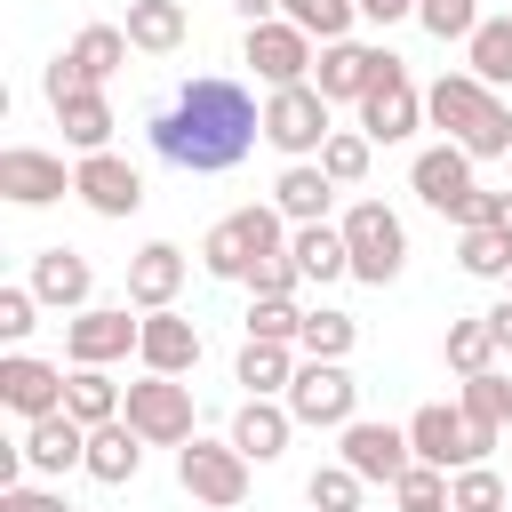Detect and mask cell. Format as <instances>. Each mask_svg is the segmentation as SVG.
Here are the masks:
<instances>
[{"mask_svg": "<svg viewBox=\"0 0 512 512\" xmlns=\"http://www.w3.org/2000/svg\"><path fill=\"white\" fill-rule=\"evenodd\" d=\"M504 424H512V376H504Z\"/></svg>", "mask_w": 512, "mask_h": 512, "instance_id": "obj_51", "label": "cell"}, {"mask_svg": "<svg viewBox=\"0 0 512 512\" xmlns=\"http://www.w3.org/2000/svg\"><path fill=\"white\" fill-rule=\"evenodd\" d=\"M72 192L88 200V216H136L144 208V176H136V160H120V152H80L72 160Z\"/></svg>", "mask_w": 512, "mask_h": 512, "instance_id": "obj_14", "label": "cell"}, {"mask_svg": "<svg viewBox=\"0 0 512 512\" xmlns=\"http://www.w3.org/2000/svg\"><path fill=\"white\" fill-rule=\"evenodd\" d=\"M344 248H352V280H368V288H392L408 272V224L384 200H352L344 208Z\"/></svg>", "mask_w": 512, "mask_h": 512, "instance_id": "obj_5", "label": "cell"}, {"mask_svg": "<svg viewBox=\"0 0 512 512\" xmlns=\"http://www.w3.org/2000/svg\"><path fill=\"white\" fill-rule=\"evenodd\" d=\"M144 432L128 424V416H112V424H88V480H104V488H120V480H136L144 472Z\"/></svg>", "mask_w": 512, "mask_h": 512, "instance_id": "obj_25", "label": "cell"}, {"mask_svg": "<svg viewBox=\"0 0 512 512\" xmlns=\"http://www.w3.org/2000/svg\"><path fill=\"white\" fill-rule=\"evenodd\" d=\"M456 408H464L472 424H504V368L464 376V384H456Z\"/></svg>", "mask_w": 512, "mask_h": 512, "instance_id": "obj_43", "label": "cell"}, {"mask_svg": "<svg viewBox=\"0 0 512 512\" xmlns=\"http://www.w3.org/2000/svg\"><path fill=\"white\" fill-rule=\"evenodd\" d=\"M0 512H72V504H64V488H32V480H16V488H0Z\"/></svg>", "mask_w": 512, "mask_h": 512, "instance_id": "obj_46", "label": "cell"}, {"mask_svg": "<svg viewBox=\"0 0 512 512\" xmlns=\"http://www.w3.org/2000/svg\"><path fill=\"white\" fill-rule=\"evenodd\" d=\"M128 40H136V56H176L192 40L184 0H128Z\"/></svg>", "mask_w": 512, "mask_h": 512, "instance_id": "obj_27", "label": "cell"}, {"mask_svg": "<svg viewBox=\"0 0 512 512\" xmlns=\"http://www.w3.org/2000/svg\"><path fill=\"white\" fill-rule=\"evenodd\" d=\"M248 336L296 344V336H304V304H296V296H248Z\"/></svg>", "mask_w": 512, "mask_h": 512, "instance_id": "obj_40", "label": "cell"}, {"mask_svg": "<svg viewBox=\"0 0 512 512\" xmlns=\"http://www.w3.org/2000/svg\"><path fill=\"white\" fill-rule=\"evenodd\" d=\"M352 344H360V320L352 312H336V304H312L304 312V336H296L304 360H352Z\"/></svg>", "mask_w": 512, "mask_h": 512, "instance_id": "obj_32", "label": "cell"}, {"mask_svg": "<svg viewBox=\"0 0 512 512\" xmlns=\"http://www.w3.org/2000/svg\"><path fill=\"white\" fill-rule=\"evenodd\" d=\"M0 408L24 416V424L32 416H56L64 408V368L56 360H32V352H8L0 360Z\"/></svg>", "mask_w": 512, "mask_h": 512, "instance_id": "obj_20", "label": "cell"}, {"mask_svg": "<svg viewBox=\"0 0 512 512\" xmlns=\"http://www.w3.org/2000/svg\"><path fill=\"white\" fill-rule=\"evenodd\" d=\"M376 72H384V48H368V40H320L312 88H320L328 104H360V96L376 88Z\"/></svg>", "mask_w": 512, "mask_h": 512, "instance_id": "obj_18", "label": "cell"}, {"mask_svg": "<svg viewBox=\"0 0 512 512\" xmlns=\"http://www.w3.org/2000/svg\"><path fill=\"white\" fill-rule=\"evenodd\" d=\"M344 184L320 168V160H288L280 176H272V208L288 216V224H328V200H336Z\"/></svg>", "mask_w": 512, "mask_h": 512, "instance_id": "obj_22", "label": "cell"}, {"mask_svg": "<svg viewBox=\"0 0 512 512\" xmlns=\"http://www.w3.org/2000/svg\"><path fill=\"white\" fill-rule=\"evenodd\" d=\"M360 488H368V480L336 456V464H320V472L304 480V504H312V512H360Z\"/></svg>", "mask_w": 512, "mask_h": 512, "instance_id": "obj_39", "label": "cell"}, {"mask_svg": "<svg viewBox=\"0 0 512 512\" xmlns=\"http://www.w3.org/2000/svg\"><path fill=\"white\" fill-rule=\"evenodd\" d=\"M120 416H128L152 448H184V440H192V384H184V376H152V368H144V376L128 384V408H120Z\"/></svg>", "mask_w": 512, "mask_h": 512, "instance_id": "obj_9", "label": "cell"}, {"mask_svg": "<svg viewBox=\"0 0 512 512\" xmlns=\"http://www.w3.org/2000/svg\"><path fill=\"white\" fill-rule=\"evenodd\" d=\"M464 72L488 88H512V16H480V32L464 40Z\"/></svg>", "mask_w": 512, "mask_h": 512, "instance_id": "obj_31", "label": "cell"}, {"mask_svg": "<svg viewBox=\"0 0 512 512\" xmlns=\"http://www.w3.org/2000/svg\"><path fill=\"white\" fill-rule=\"evenodd\" d=\"M472 168H480V160L440 136V144H424V152L408 160V184H416V200H424L432 216H448V224L464 232V224H488V192L472 184Z\"/></svg>", "mask_w": 512, "mask_h": 512, "instance_id": "obj_4", "label": "cell"}, {"mask_svg": "<svg viewBox=\"0 0 512 512\" xmlns=\"http://www.w3.org/2000/svg\"><path fill=\"white\" fill-rule=\"evenodd\" d=\"M488 224H496V232L512 240V192H488Z\"/></svg>", "mask_w": 512, "mask_h": 512, "instance_id": "obj_49", "label": "cell"}, {"mask_svg": "<svg viewBox=\"0 0 512 512\" xmlns=\"http://www.w3.org/2000/svg\"><path fill=\"white\" fill-rule=\"evenodd\" d=\"M288 432H296L288 400H256V392H248V400L232 408V432H224V440H232V448H240L248 464H272V456L288 448Z\"/></svg>", "mask_w": 512, "mask_h": 512, "instance_id": "obj_24", "label": "cell"}, {"mask_svg": "<svg viewBox=\"0 0 512 512\" xmlns=\"http://www.w3.org/2000/svg\"><path fill=\"white\" fill-rule=\"evenodd\" d=\"M504 160H512V152H504Z\"/></svg>", "mask_w": 512, "mask_h": 512, "instance_id": "obj_53", "label": "cell"}, {"mask_svg": "<svg viewBox=\"0 0 512 512\" xmlns=\"http://www.w3.org/2000/svg\"><path fill=\"white\" fill-rule=\"evenodd\" d=\"M240 8V24H264V16H280V0H232Z\"/></svg>", "mask_w": 512, "mask_h": 512, "instance_id": "obj_50", "label": "cell"}, {"mask_svg": "<svg viewBox=\"0 0 512 512\" xmlns=\"http://www.w3.org/2000/svg\"><path fill=\"white\" fill-rule=\"evenodd\" d=\"M288 256H296V272H304V280H320V288L352 272V248H344V224H296V232H288Z\"/></svg>", "mask_w": 512, "mask_h": 512, "instance_id": "obj_28", "label": "cell"}, {"mask_svg": "<svg viewBox=\"0 0 512 512\" xmlns=\"http://www.w3.org/2000/svg\"><path fill=\"white\" fill-rule=\"evenodd\" d=\"M456 264H464L472 280H512V240H504L496 224H464V232H456Z\"/></svg>", "mask_w": 512, "mask_h": 512, "instance_id": "obj_34", "label": "cell"}, {"mask_svg": "<svg viewBox=\"0 0 512 512\" xmlns=\"http://www.w3.org/2000/svg\"><path fill=\"white\" fill-rule=\"evenodd\" d=\"M488 328H496V344H504V352H512V288H504V296H496V304H488Z\"/></svg>", "mask_w": 512, "mask_h": 512, "instance_id": "obj_48", "label": "cell"}, {"mask_svg": "<svg viewBox=\"0 0 512 512\" xmlns=\"http://www.w3.org/2000/svg\"><path fill=\"white\" fill-rule=\"evenodd\" d=\"M280 16H288L296 32H312V40H352L360 0H280Z\"/></svg>", "mask_w": 512, "mask_h": 512, "instance_id": "obj_36", "label": "cell"}, {"mask_svg": "<svg viewBox=\"0 0 512 512\" xmlns=\"http://www.w3.org/2000/svg\"><path fill=\"white\" fill-rule=\"evenodd\" d=\"M32 328H40V296H32V280L0 288V336H8V344H24Z\"/></svg>", "mask_w": 512, "mask_h": 512, "instance_id": "obj_44", "label": "cell"}, {"mask_svg": "<svg viewBox=\"0 0 512 512\" xmlns=\"http://www.w3.org/2000/svg\"><path fill=\"white\" fill-rule=\"evenodd\" d=\"M288 232H296V224H288L272 200H248V208H232V216L208 224V240H200V272H208V280H248L256 264L288 256Z\"/></svg>", "mask_w": 512, "mask_h": 512, "instance_id": "obj_3", "label": "cell"}, {"mask_svg": "<svg viewBox=\"0 0 512 512\" xmlns=\"http://www.w3.org/2000/svg\"><path fill=\"white\" fill-rule=\"evenodd\" d=\"M392 512H456L448 472H440V464H408V472L392 480Z\"/></svg>", "mask_w": 512, "mask_h": 512, "instance_id": "obj_37", "label": "cell"}, {"mask_svg": "<svg viewBox=\"0 0 512 512\" xmlns=\"http://www.w3.org/2000/svg\"><path fill=\"white\" fill-rule=\"evenodd\" d=\"M368 160H376V136H368V128H336V136L320 144V168H328V176H336L344 192H352V184L368 176Z\"/></svg>", "mask_w": 512, "mask_h": 512, "instance_id": "obj_38", "label": "cell"}, {"mask_svg": "<svg viewBox=\"0 0 512 512\" xmlns=\"http://www.w3.org/2000/svg\"><path fill=\"white\" fill-rule=\"evenodd\" d=\"M136 336H144V320H128V304H88V312L64 320V360L72 368H112V360L136 352Z\"/></svg>", "mask_w": 512, "mask_h": 512, "instance_id": "obj_13", "label": "cell"}, {"mask_svg": "<svg viewBox=\"0 0 512 512\" xmlns=\"http://www.w3.org/2000/svg\"><path fill=\"white\" fill-rule=\"evenodd\" d=\"M280 400H288V416L312 424V432H344V424L360 416V384H352L344 360H296V384H288Z\"/></svg>", "mask_w": 512, "mask_h": 512, "instance_id": "obj_7", "label": "cell"}, {"mask_svg": "<svg viewBox=\"0 0 512 512\" xmlns=\"http://www.w3.org/2000/svg\"><path fill=\"white\" fill-rule=\"evenodd\" d=\"M360 16L368 24H400V16H416V0H360Z\"/></svg>", "mask_w": 512, "mask_h": 512, "instance_id": "obj_47", "label": "cell"}, {"mask_svg": "<svg viewBox=\"0 0 512 512\" xmlns=\"http://www.w3.org/2000/svg\"><path fill=\"white\" fill-rule=\"evenodd\" d=\"M296 280H304V272H296V256H272V264H256V272H248V296H296Z\"/></svg>", "mask_w": 512, "mask_h": 512, "instance_id": "obj_45", "label": "cell"}, {"mask_svg": "<svg viewBox=\"0 0 512 512\" xmlns=\"http://www.w3.org/2000/svg\"><path fill=\"white\" fill-rule=\"evenodd\" d=\"M496 512H512V504H496Z\"/></svg>", "mask_w": 512, "mask_h": 512, "instance_id": "obj_52", "label": "cell"}, {"mask_svg": "<svg viewBox=\"0 0 512 512\" xmlns=\"http://www.w3.org/2000/svg\"><path fill=\"white\" fill-rule=\"evenodd\" d=\"M336 456L360 472V480H400L408 464H416V448H408V424H376V416H352L344 432H336Z\"/></svg>", "mask_w": 512, "mask_h": 512, "instance_id": "obj_15", "label": "cell"}, {"mask_svg": "<svg viewBox=\"0 0 512 512\" xmlns=\"http://www.w3.org/2000/svg\"><path fill=\"white\" fill-rule=\"evenodd\" d=\"M136 360H144L152 376H192V368H200V328H192L176 304H160V312H144Z\"/></svg>", "mask_w": 512, "mask_h": 512, "instance_id": "obj_21", "label": "cell"}, {"mask_svg": "<svg viewBox=\"0 0 512 512\" xmlns=\"http://www.w3.org/2000/svg\"><path fill=\"white\" fill-rule=\"evenodd\" d=\"M256 400H280L288 384H296V344H264V336H248L240 344V368H232Z\"/></svg>", "mask_w": 512, "mask_h": 512, "instance_id": "obj_30", "label": "cell"}, {"mask_svg": "<svg viewBox=\"0 0 512 512\" xmlns=\"http://www.w3.org/2000/svg\"><path fill=\"white\" fill-rule=\"evenodd\" d=\"M360 128L376 136V144H408L416 128H424V88L408 80V64L384 48V72H376V88L360 96Z\"/></svg>", "mask_w": 512, "mask_h": 512, "instance_id": "obj_12", "label": "cell"}, {"mask_svg": "<svg viewBox=\"0 0 512 512\" xmlns=\"http://www.w3.org/2000/svg\"><path fill=\"white\" fill-rule=\"evenodd\" d=\"M16 448H24V472H40V480L88 472V424H80L72 408H56V416H32Z\"/></svg>", "mask_w": 512, "mask_h": 512, "instance_id": "obj_16", "label": "cell"}, {"mask_svg": "<svg viewBox=\"0 0 512 512\" xmlns=\"http://www.w3.org/2000/svg\"><path fill=\"white\" fill-rule=\"evenodd\" d=\"M448 496H456V512H496V504H512V480L488 464H464V472H448Z\"/></svg>", "mask_w": 512, "mask_h": 512, "instance_id": "obj_41", "label": "cell"}, {"mask_svg": "<svg viewBox=\"0 0 512 512\" xmlns=\"http://www.w3.org/2000/svg\"><path fill=\"white\" fill-rule=\"evenodd\" d=\"M128 48H136V40H128V24H88V32H72V48H64V56L80 64V80H88V88H104V80L128 64Z\"/></svg>", "mask_w": 512, "mask_h": 512, "instance_id": "obj_29", "label": "cell"}, {"mask_svg": "<svg viewBox=\"0 0 512 512\" xmlns=\"http://www.w3.org/2000/svg\"><path fill=\"white\" fill-rule=\"evenodd\" d=\"M424 120H432L448 144H464L472 160H504V152H512V104H504V88H488V80H472V72H440V80L424 88Z\"/></svg>", "mask_w": 512, "mask_h": 512, "instance_id": "obj_2", "label": "cell"}, {"mask_svg": "<svg viewBox=\"0 0 512 512\" xmlns=\"http://www.w3.org/2000/svg\"><path fill=\"white\" fill-rule=\"evenodd\" d=\"M64 408H72L80 424H112V416L128 408V392H120L104 368H72V376H64Z\"/></svg>", "mask_w": 512, "mask_h": 512, "instance_id": "obj_33", "label": "cell"}, {"mask_svg": "<svg viewBox=\"0 0 512 512\" xmlns=\"http://www.w3.org/2000/svg\"><path fill=\"white\" fill-rule=\"evenodd\" d=\"M416 24L432 40H472L480 32V0H416Z\"/></svg>", "mask_w": 512, "mask_h": 512, "instance_id": "obj_42", "label": "cell"}, {"mask_svg": "<svg viewBox=\"0 0 512 512\" xmlns=\"http://www.w3.org/2000/svg\"><path fill=\"white\" fill-rule=\"evenodd\" d=\"M32 296L56 304V312H88V296H96L88 256H80V248H40V256H32Z\"/></svg>", "mask_w": 512, "mask_h": 512, "instance_id": "obj_23", "label": "cell"}, {"mask_svg": "<svg viewBox=\"0 0 512 512\" xmlns=\"http://www.w3.org/2000/svg\"><path fill=\"white\" fill-rule=\"evenodd\" d=\"M184 280H192V256H184L176 240H144V248L128 256V304H136V312L176 304V296H184Z\"/></svg>", "mask_w": 512, "mask_h": 512, "instance_id": "obj_19", "label": "cell"}, {"mask_svg": "<svg viewBox=\"0 0 512 512\" xmlns=\"http://www.w3.org/2000/svg\"><path fill=\"white\" fill-rule=\"evenodd\" d=\"M440 352H448L456 376H480V368H496L504 344H496V328H488V312H480V320H448V344H440Z\"/></svg>", "mask_w": 512, "mask_h": 512, "instance_id": "obj_35", "label": "cell"}, {"mask_svg": "<svg viewBox=\"0 0 512 512\" xmlns=\"http://www.w3.org/2000/svg\"><path fill=\"white\" fill-rule=\"evenodd\" d=\"M176 480H184V496L192 504H208V512H232V504H248V456L232 448V440H184L176 448Z\"/></svg>", "mask_w": 512, "mask_h": 512, "instance_id": "obj_8", "label": "cell"}, {"mask_svg": "<svg viewBox=\"0 0 512 512\" xmlns=\"http://www.w3.org/2000/svg\"><path fill=\"white\" fill-rule=\"evenodd\" d=\"M240 64L264 80V88H296V80H312V32H296L288 16H264V24H248V40H240Z\"/></svg>", "mask_w": 512, "mask_h": 512, "instance_id": "obj_11", "label": "cell"}, {"mask_svg": "<svg viewBox=\"0 0 512 512\" xmlns=\"http://www.w3.org/2000/svg\"><path fill=\"white\" fill-rule=\"evenodd\" d=\"M144 136H152V152H160L168 168H184V176H224V168H240V160L256 152L264 104H256L240 80H224V72H192V80L144 120Z\"/></svg>", "mask_w": 512, "mask_h": 512, "instance_id": "obj_1", "label": "cell"}, {"mask_svg": "<svg viewBox=\"0 0 512 512\" xmlns=\"http://www.w3.org/2000/svg\"><path fill=\"white\" fill-rule=\"evenodd\" d=\"M328 112H336V104H328L312 80H296V88H264V144L288 152V160H320V144L336 136Z\"/></svg>", "mask_w": 512, "mask_h": 512, "instance_id": "obj_6", "label": "cell"}, {"mask_svg": "<svg viewBox=\"0 0 512 512\" xmlns=\"http://www.w3.org/2000/svg\"><path fill=\"white\" fill-rule=\"evenodd\" d=\"M64 192H72L64 152H40V144H8V152H0V200L48 208V200H64Z\"/></svg>", "mask_w": 512, "mask_h": 512, "instance_id": "obj_17", "label": "cell"}, {"mask_svg": "<svg viewBox=\"0 0 512 512\" xmlns=\"http://www.w3.org/2000/svg\"><path fill=\"white\" fill-rule=\"evenodd\" d=\"M408 448H416V464H440V472L488 464V448H480V432H472V416H464L456 400H424V408L408 416Z\"/></svg>", "mask_w": 512, "mask_h": 512, "instance_id": "obj_10", "label": "cell"}, {"mask_svg": "<svg viewBox=\"0 0 512 512\" xmlns=\"http://www.w3.org/2000/svg\"><path fill=\"white\" fill-rule=\"evenodd\" d=\"M48 112H56V128H64L72 152H112V128H120V120H112V96H104V88H72V96H56Z\"/></svg>", "mask_w": 512, "mask_h": 512, "instance_id": "obj_26", "label": "cell"}]
</instances>
